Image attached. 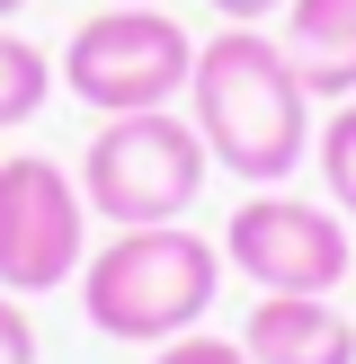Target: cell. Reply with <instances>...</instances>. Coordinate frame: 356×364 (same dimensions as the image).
<instances>
[{"mask_svg": "<svg viewBox=\"0 0 356 364\" xmlns=\"http://www.w3.org/2000/svg\"><path fill=\"white\" fill-rule=\"evenodd\" d=\"M187 124L205 134L214 169H231L241 187H285L312 160V89L285 63L276 27H223L196 45Z\"/></svg>", "mask_w": 356, "mask_h": 364, "instance_id": "6da1fadb", "label": "cell"}, {"mask_svg": "<svg viewBox=\"0 0 356 364\" xmlns=\"http://www.w3.org/2000/svg\"><path fill=\"white\" fill-rule=\"evenodd\" d=\"M223 249L196 240L187 223H142L89 240L80 267V320L116 347H169V338L205 329V311L223 302Z\"/></svg>", "mask_w": 356, "mask_h": 364, "instance_id": "7a4b0ae2", "label": "cell"}, {"mask_svg": "<svg viewBox=\"0 0 356 364\" xmlns=\"http://www.w3.org/2000/svg\"><path fill=\"white\" fill-rule=\"evenodd\" d=\"M71 178L89 196V223L142 231V223H187V205L214 178V151L187 124V107H142V116H98Z\"/></svg>", "mask_w": 356, "mask_h": 364, "instance_id": "3957f363", "label": "cell"}, {"mask_svg": "<svg viewBox=\"0 0 356 364\" xmlns=\"http://www.w3.org/2000/svg\"><path fill=\"white\" fill-rule=\"evenodd\" d=\"M53 71H63V98H80L89 116H142V107L187 98L196 36L160 0H98L53 53Z\"/></svg>", "mask_w": 356, "mask_h": 364, "instance_id": "277c9868", "label": "cell"}, {"mask_svg": "<svg viewBox=\"0 0 356 364\" xmlns=\"http://www.w3.org/2000/svg\"><path fill=\"white\" fill-rule=\"evenodd\" d=\"M214 249L249 294H338L356 276V223L330 196H294V187H249L231 223L214 231Z\"/></svg>", "mask_w": 356, "mask_h": 364, "instance_id": "5b68a950", "label": "cell"}, {"mask_svg": "<svg viewBox=\"0 0 356 364\" xmlns=\"http://www.w3.org/2000/svg\"><path fill=\"white\" fill-rule=\"evenodd\" d=\"M89 267V196L63 160L45 151H9L0 160V284L18 302L80 284Z\"/></svg>", "mask_w": 356, "mask_h": 364, "instance_id": "8992f818", "label": "cell"}, {"mask_svg": "<svg viewBox=\"0 0 356 364\" xmlns=\"http://www.w3.org/2000/svg\"><path fill=\"white\" fill-rule=\"evenodd\" d=\"M249 364H356V311L330 294H258L241 311Z\"/></svg>", "mask_w": 356, "mask_h": 364, "instance_id": "52a82bcc", "label": "cell"}, {"mask_svg": "<svg viewBox=\"0 0 356 364\" xmlns=\"http://www.w3.org/2000/svg\"><path fill=\"white\" fill-rule=\"evenodd\" d=\"M276 45L312 98H356V0H285Z\"/></svg>", "mask_w": 356, "mask_h": 364, "instance_id": "ba28073f", "label": "cell"}, {"mask_svg": "<svg viewBox=\"0 0 356 364\" xmlns=\"http://www.w3.org/2000/svg\"><path fill=\"white\" fill-rule=\"evenodd\" d=\"M53 89H63V71H53V53L36 45V36L0 27V134H18V124H36V107H53Z\"/></svg>", "mask_w": 356, "mask_h": 364, "instance_id": "9c48e42d", "label": "cell"}, {"mask_svg": "<svg viewBox=\"0 0 356 364\" xmlns=\"http://www.w3.org/2000/svg\"><path fill=\"white\" fill-rule=\"evenodd\" d=\"M320 196L356 223V98H338L320 124Z\"/></svg>", "mask_w": 356, "mask_h": 364, "instance_id": "30bf717a", "label": "cell"}, {"mask_svg": "<svg viewBox=\"0 0 356 364\" xmlns=\"http://www.w3.org/2000/svg\"><path fill=\"white\" fill-rule=\"evenodd\" d=\"M152 364H249V347L241 338H214V329H187L169 347H152Z\"/></svg>", "mask_w": 356, "mask_h": 364, "instance_id": "8fae6325", "label": "cell"}, {"mask_svg": "<svg viewBox=\"0 0 356 364\" xmlns=\"http://www.w3.org/2000/svg\"><path fill=\"white\" fill-rule=\"evenodd\" d=\"M0 364H36V320L9 284H0Z\"/></svg>", "mask_w": 356, "mask_h": 364, "instance_id": "7c38bea8", "label": "cell"}, {"mask_svg": "<svg viewBox=\"0 0 356 364\" xmlns=\"http://www.w3.org/2000/svg\"><path fill=\"white\" fill-rule=\"evenodd\" d=\"M214 18H223V27H276L285 0H214Z\"/></svg>", "mask_w": 356, "mask_h": 364, "instance_id": "4fadbf2b", "label": "cell"}, {"mask_svg": "<svg viewBox=\"0 0 356 364\" xmlns=\"http://www.w3.org/2000/svg\"><path fill=\"white\" fill-rule=\"evenodd\" d=\"M18 9H27V0H0V27H9V18H18Z\"/></svg>", "mask_w": 356, "mask_h": 364, "instance_id": "5bb4252c", "label": "cell"}, {"mask_svg": "<svg viewBox=\"0 0 356 364\" xmlns=\"http://www.w3.org/2000/svg\"><path fill=\"white\" fill-rule=\"evenodd\" d=\"M347 284H356V276H347Z\"/></svg>", "mask_w": 356, "mask_h": 364, "instance_id": "9a60e30c", "label": "cell"}]
</instances>
